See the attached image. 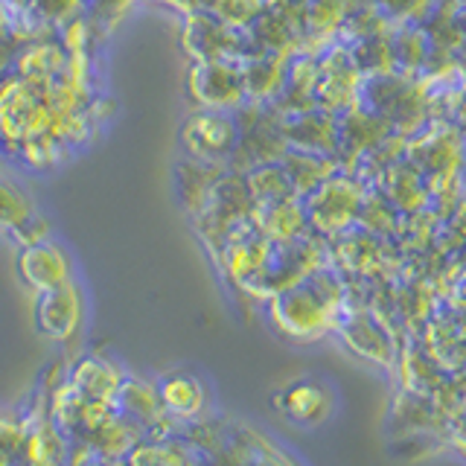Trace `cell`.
<instances>
[{"label": "cell", "instance_id": "cell-3", "mask_svg": "<svg viewBox=\"0 0 466 466\" xmlns=\"http://www.w3.org/2000/svg\"><path fill=\"white\" fill-rule=\"evenodd\" d=\"M157 400L164 402V408L172 414L193 417L201 411V405H204V388L193 373L175 370V373H167L164 379H160Z\"/></svg>", "mask_w": 466, "mask_h": 466}, {"label": "cell", "instance_id": "cell-5", "mask_svg": "<svg viewBox=\"0 0 466 466\" xmlns=\"http://www.w3.org/2000/svg\"><path fill=\"white\" fill-rule=\"evenodd\" d=\"M29 216H33V204H29V198L18 187L0 181V225L18 228Z\"/></svg>", "mask_w": 466, "mask_h": 466}, {"label": "cell", "instance_id": "cell-4", "mask_svg": "<svg viewBox=\"0 0 466 466\" xmlns=\"http://www.w3.org/2000/svg\"><path fill=\"white\" fill-rule=\"evenodd\" d=\"M280 411L295 422H318L329 411L327 390L315 382H298L280 393Z\"/></svg>", "mask_w": 466, "mask_h": 466}, {"label": "cell", "instance_id": "cell-2", "mask_svg": "<svg viewBox=\"0 0 466 466\" xmlns=\"http://www.w3.org/2000/svg\"><path fill=\"white\" fill-rule=\"evenodd\" d=\"M18 274L29 289H35L38 295H44V291L58 289L73 280V259L58 242L44 239L35 245H26L21 251Z\"/></svg>", "mask_w": 466, "mask_h": 466}, {"label": "cell", "instance_id": "cell-1", "mask_svg": "<svg viewBox=\"0 0 466 466\" xmlns=\"http://www.w3.org/2000/svg\"><path fill=\"white\" fill-rule=\"evenodd\" d=\"M82 320H85V298H82V289L76 286V280L44 291L38 298L35 324L44 339L65 344L79 332Z\"/></svg>", "mask_w": 466, "mask_h": 466}]
</instances>
